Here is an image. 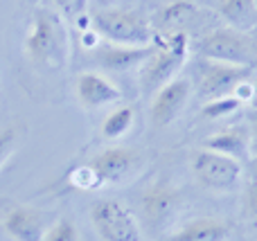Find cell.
<instances>
[{"instance_id":"obj_1","label":"cell","mask_w":257,"mask_h":241,"mask_svg":"<svg viewBox=\"0 0 257 241\" xmlns=\"http://www.w3.org/2000/svg\"><path fill=\"white\" fill-rule=\"evenodd\" d=\"M27 61L39 70H59L68 63L70 39L66 21L57 12L36 7L23 41Z\"/></svg>"},{"instance_id":"obj_2","label":"cell","mask_w":257,"mask_h":241,"mask_svg":"<svg viewBox=\"0 0 257 241\" xmlns=\"http://www.w3.org/2000/svg\"><path fill=\"white\" fill-rule=\"evenodd\" d=\"M93 30L108 43L117 45H151L156 43L154 23L136 9L104 7L90 16Z\"/></svg>"},{"instance_id":"obj_3","label":"cell","mask_w":257,"mask_h":241,"mask_svg":"<svg viewBox=\"0 0 257 241\" xmlns=\"http://www.w3.org/2000/svg\"><path fill=\"white\" fill-rule=\"evenodd\" d=\"M187 48H190L187 32H174L156 41L151 57L140 66V84L145 93H156L178 75L187 59Z\"/></svg>"},{"instance_id":"obj_4","label":"cell","mask_w":257,"mask_h":241,"mask_svg":"<svg viewBox=\"0 0 257 241\" xmlns=\"http://www.w3.org/2000/svg\"><path fill=\"white\" fill-rule=\"evenodd\" d=\"M181 189L174 187L169 180L156 178L140 194V230L149 237H160L174 223L181 210Z\"/></svg>"},{"instance_id":"obj_5","label":"cell","mask_w":257,"mask_h":241,"mask_svg":"<svg viewBox=\"0 0 257 241\" xmlns=\"http://www.w3.org/2000/svg\"><path fill=\"white\" fill-rule=\"evenodd\" d=\"M196 54L232 66H257V45L248 32L217 27L196 43Z\"/></svg>"},{"instance_id":"obj_6","label":"cell","mask_w":257,"mask_h":241,"mask_svg":"<svg viewBox=\"0 0 257 241\" xmlns=\"http://www.w3.org/2000/svg\"><path fill=\"white\" fill-rule=\"evenodd\" d=\"M90 223L102 241H142L133 212L117 198H99L90 205Z\"/></svg>"},{"instance_id":"obj_7","label":"cell","mask_w":257,"mask_h":241,"mask_svg":"<svg viewBox=\"0 0 257 241\" xmlns=\"http://www.w3.org/2000/svg\"><path fill=\"white\" fill-rule=\"evenodd\" d=\"M190 169L194 180L210 192H226L239 183L241 162L212 149H196L190 158Z\"/></svg>"},{"instance_id":"obj_8","label":"cell","mask_w":257,"mask_h":241,"mask_svg":"<svg viewBox=\"0 0 257 241\" xmlns=\"http://www.w3.org/2000/svg\"><path fill=\"white\" fill-rule=\"evenodd\" d=\"M196 88L203 99H217L232 95V90L246 79H250L253 68L250 66H232V63L214 61V59L199 57L194 61Z\"/></svg>"},{"instance_id":"obj_9","label":"cell","mask_w":257,"mask_h":241,"mask_svg":"<svg viewBox=\"0 0 257 241\" xmlns=\"http://www.w3.org/2000/svg\"><path fill=\"white\" fill-rule=\"evenodd\" d=\"M102 185L124 183L142 167V153L131 147H106L88 162Z\"/></svg>"},{"instance_id":"obj_10","label":"cell","mask_w":257,"mask_h":241,"mask_svg":"<svg viewBox=\"0 0 257 241\" xmlns=\"http://www.w3.org/2000/svg\"><path fill=\"white\" fill-rule=\"evenodd\" d=\"M0 228L14 241H43L48 230L41 210L25 203H7L0 210Z\"/></svg>"},{"instance_id":"obj_11","label":"cell","mask_w":257,"mask_h":241,"mask_svg":"<svg viewBox=\"0 0 257 241\" xmlns=\"http://www.w3.org/2000/svg\"><path fill=\"white\" fill-rule=\"evenodd\" d=\"M190 95H192V81L187 77H174L172 81H167L163 88L156 90V97L151 102V122L158 129L169 126L181 115Z\"/></svg>"},{"instance_id":"obj_12","label":"cell","mask_w":257,"mask_h":241,"mask_svg":"<svg viewBox=\"0 0 257 241\" xmlns=\"http://www.w3.org/2000/svg\"><path fill=\"white\" fill-rule=\"evenodd\" d=\"M156 43L151 45H117V43H99L95 48V61L99 68L108 72H126L140 68L151 57Z\"/></svg>"},{"instance_id":"obj_13","label":"cell","mask_w":257,"mask_h":241,"mask_svg":"<svg viewBox=\"0 0 257 241\" xmlns=\"http://www.w3.org/2000/svg\"><path fill=\"white\" fill-rule=\"evenodd\" d=\"M77 99L84 108H102L122 99V93L113 81H108L99 72H81L75 81Z\"/></svg>"},{"instance_id":"obj_14","label":"cell","mask_w":257,"mask_h":241,"mask_svg":"<svg viewBox=\"0 0 257 241\" xmlns=\"http://www.w3.org/2000/svg\"><path fill=\"white\" fill-rule=\"evenodd\" d=\"M230 237V225L214 216H199L178 228L163 241H226Z\"/></svg>"},{"instance_id":"obj_15","label":"cell","mask_w":257,"mask_h":241,"mask_svg":"<svg viewBox=\"0 0 257 241\" xmlns=\"http://www.w3.org/2000/svg\"><path fill=\"white\" fill-rule=\"evenodd\" d=\"M205 149H212L217 153L230 156L235 160H250V144H248V129L246 126H230L219 133L205 138Z\"/></svg>"},{"instance_id":"obj_16","label":"cell","mask_w":257,"mask_h":241,"mask_svg":"<svg viewBox=\"0 0 257 241\" xmlns=\"http://www.w3.org/2000/svg\"><path fill=\"white\" fill-rule=\"evenodd\" d=\"M199 16H201V9L196 7V5L185 3V0H176V3L167 5L165 9L158 12L154 30H163V32H167V34L185 32Z\"/></svg>"},{"instance_id":"obj_17","label":"cell","mask_w":257,"mask_h":241,"mask_svg":"<svg viewBox=\"0 0 257 241\" xmlns=\"http://www.w3.org/2000/svg\"><path fill=\"white\" fill-rule=\"evenodd\" d=\"M219 14L228 23V27L250 32L257 25V0H221Z\"/></svg>"},{"instance_id":"obj_18","label":"cell","mask_w":257,"mask_h":241,"mask_svg":"<svg viewBox=\"0 0 257 241\" xmlns=\"http://www.w3.org/2000/svg\"><path fill=\"white\" fill-rule=\"evenodd\" d=\"M133 122H136V111L131 106H117L111 111L102 122V135L106 140H117L131 131Z\"/></svg>"},{"instance_id":"obj_19","label":"cell","mask_w":257,"mask_h":241,"mask_svg":"<svg viewBox=\"0 0 257 241\" xmlns=\"http://www.w3.org/2000/svg\"><path fill=\"white\" fill-rule=\"evenodd\" d=\"M241 108V102L235 95H226V97H217L210 99L203 106V117L210 120H223V117H230L232 113H237Z\"/></svg>"},{"instance_id":"obj_20","label":"cell","mask_w":257,"mask_h":241,"mask_svg":"<svg viewBox=\"0 0 257 241\" xmlns=\"http://www.w3.org/2000/svg\"><path fill=\"white\" fill-rule=\"evenodd\" d=\"M43 241H81V234L70 219H57L45 230Z\"/></svg>"},{"instance_id":"obj_21","label":"cell","mask_w":257,"mask_h":241,"mask_svg":"<svg viewBox=\"0 0 257 241\" xmlns=\"http://www.w3.org/2000/svg\"><path fill=\"white\" fill-rule=\"evenodd\" d=\"M52 3L57 7V14L63 21H79L86 14L88 0H52Z\"/></svg>"},{"instance_id":"obj_22","label":"cell","mask_w":257,"mask_h":241,"mask_svg":"<svg viewBox=\"0 0 257 241\" xmlns=\"http://www.w3.org/2000/svg\"><path fill=\"white\" fill-rule=\"evenodd\" d=\"M241 210L246 219L257 225V178H250L244 187V198H241Z\"/></svg>"},{"instance_id":"obj_23","label":"cell","mask_w":257,"mask_h":241,"mask_svg":"<svg viewBox=\"0 0 257 241\" xmlns=\"http://www.w3.org/2000/svg\"><path fill=\"white\" fill-rule=\"evenodd\" d=\"M70 180L81 189H95V187L102 185L99 183V178H97V174L93 171V167L90 165H84V167H79V169L70 171Z\"/></svg>"},{"instance_id":"obj_24","label":"cell","mask_w":257,"mask_h":241,"mask_svg":"<svg viewBox=\"0 0 257 241\" xmlns=\"http://www.w3.org/2000/svg\"><path fill=\"white\" fill-rule=\"evenodd\" d=\"M16 129L14 126H3L0 129V167L5 165V162L9 160V156L14 153V149H16Z\"/></svg>"},{"instance_id":"obj_25","label":"cell","mask_w":257,"mask_h":241,"mask_svg":"<svg viewBox=\"0 0 257 241\" xmlns=\"http://www.w3.org/2000/svg\"><path fill=\"white\" fill-rule=\"evenodd\" d=\"M246 129H248V144H250V158L257 156V108L248 113V124H246Z\"/></svg>"},{"instance_id":"obj_26","label":"cell","mask_w":257,"mask_h":241,"mask_svg":"<svg viewBox=\"0 0 257 241\" xmlns=\"http://www.w3.org/2000/svg\"><path fill=\"white\" fill-rule=\"evenodd\" d=\"M248 34H250V36H253V41H255V45H257V25H255V27H253V30H250V32H248Z\"/></svg>"}]
</instances>
